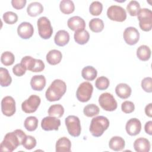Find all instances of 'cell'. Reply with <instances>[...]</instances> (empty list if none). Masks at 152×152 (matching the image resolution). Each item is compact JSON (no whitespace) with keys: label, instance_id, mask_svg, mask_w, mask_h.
Wrapping results in <instances>:
<instances>
[{"label":"cell","instance_id":"6da1fadb","mask_svg":"<svg viewBox=\"0 0 152 152\" xmlns=\"http://www.w3.org/2000/svg\"><path fill=\"white\" fill-rule=\"evenodd\" d=\"M26 136L25 132L21 129H15L7 133L1 143L0 150L1 151H13L18 146L23 145Z\"/></svg>","mask_w":152,"mask_h":152},{"label":"cell","instance_id":"7a4b0ae2","mask_svg":"<svg viewBox=\"0 0 152 152\" xmlns=\"http://www.w3.org/2000/svg\"><path fill=\"white\" fill-rule=\"evenodd\" d=\"M66 90L65 83L59 79L52 81L45 93L46 99L49 102L58 101L61 99Z\"/></svg>","mask_w":152,"mask_h":152},{"label":"cell","instance_id":"3957f363","mask_svg":"<svg viewBox=\"0 0 152 152\" xmlns=\"http://www.w3.org/2000/svg\"><path fill=\"white\" fill-rule=\"evenodd\" d=\"M109 119L103 116H98L91 119L90 125V132L91 135L95 137H99L102 135L109 126Z\"/></svg>","mask_w":152,"mask_h":152},{"label":"cell","instance_id":"277c9868","mask_svg":"<svg viewBox=\"0 0 152 152\" xmlns=\"http://www.w3.org/2000/svg\"><path fill=\"white\" fill-rule=\"evenodd\" d=\"M140 28L144 31H149L152 28V12L148 8H141L137 14Z\"/></svg>","mask_w":152,"mask_h":152},{"label":"cell","instance_id":"5b68a950","mask_svg":"<svg viewBox=\"0 0 152 152\" xmlns=\"http://www.w3.org/2000/svg\"><path fill=\"white\" fill-rule=\"evenodd\" d=\"M65 123L70 135L77 137L80 135L81 127L78 117L74 115H69L65 118Z\"/></svg>","mask_w":152,"mask_h":152},{"label":"cell","instance_id":"8992f818","mask_svg":"<svg viewBox=\"0 0 152 152\" xmlns=\"http://www.w3.org/2000/svg\"><path fill=\"white\" fill-rule=\"evenodd\" d=\"M37 24L39 36L43 39H49L53 33L50 20L46 17H41L37 20Z\"/></svg>","mask_w":152,"mask_h":152},{"label":"cell","instance_id":"52a82bcc","mask_svg":"<svg viewBox=\"0 0 152 152\" xmlns=\"http://www.w3.org/2000/svg\"><path fill=\"white\" fill-rule=\"evenodd\" d=\"M93 91L92 84L87 81L83 82L80 84L77 91L76 97L81 102H87L91 97Z\"/></svg>","mask_w":152,"mask_h":152},{"label":"cell","instance_id":"ba28073f","mask_svg":"<svg viewBox=\"0 0 152 152\" xmlns=\"http://www.w3.org/2000/svg\"><path fill=\"white\" fill-rule=\"evenodd\" d=\"M99 103L101 107L106 111H114L118 107L117 102L113 96L109 93H104L100 95Z\"/></svg>","mask_w":152,"mask_h":152},{"label":"cell","instance_id":"9c48e42d","mask_svg":"<svg viewBox=\"0 0 152 152\" xmlns=\"http://www.w3.org/2000/svg\"><path fill=\"white\" fill-rule=\"evenodd\" d=\"M107 17L112 21L123 22L126 18V12L121 6L113 5L109 7L107 10Z\"/></svg>","mask_w":152,"mask_h":152},{"label":"cell","instance_id":"30bf717a","mask_svg":"<svg viewBox=\"0 0 152 152\" xmlns=\"http://www.w3.org/2000/svg\"><path fill=\"white\" fill-rule=\"evenodd\" d=\"M40 98L37 95H31L21 103V109L26 113H31L36 111L40 104Z\"/></svg>","mask_w":152,"mask_h":152},{"label":"cell","instance_id":"8fae6325","mask_svg":"<svg viewBox=\"0 0 152 152\" xmlns=\"http://www.w3.org/2000/svg\"><path fill=\"white\" fill-rule=\"evenodd\" d=\"M1 110L7 116H12L16 111L15 102L11 96H5L1 101Z\"/></svg>","mask_w":152,"mask_h":152},{"label":"cell","instance_id":"7c38bea8","mask_svg":"<svg viewBox=\"0 0 152 152\" xmlns=\"http://www.w3.org/2000/svg\"><path fill=\"white\" fill-rule=\"evenodd\" d=\"M125 42L129 45H135L140 39V33L138 30L134 27L126 28L123 33Z\"/></svg>","mask_w":152,"mask_h":152},{"label":"cell","instance_id":"4fadbf2b","mask_svg":"<svg viewBox=\"0 0 152 152\" xmlns=\"http://www.w3.org/2000/svg\"><path fill=\"white\" fill-rule=\"evenodd\" d=\"M61 125V121L57 118L49 116L45 117L41 122V127L45 131H58Z\"/></svg>","mask_w":152,"mask_h":152},{"label":"cell","instance_id":"5bb4252c","mask_svg":"<svg viewBox=\"0 0 152 152\" xmlns=\"http://www.w3.org/2000/svg\"><path fill=\"white\" fill-rule=\"evenodd\" d=\"M34 28L28 22H22L17 27V33L23 39H30L33 34Z\"/></svg>","mask_w":152,"mask_h":152},{"label":"cell","instance_id":"9a60e30c","mask_svg":"<svg viewBox=\"0 0 152 152\" xmlns=\"http://www.w3.org/2000/svg\"><path fill=\"white\" fill-rule=\"evenodd\" d=\"M125 129L127 134L131 136L138 135L141 129V124L140 121L137 118L130 119L126 124Z\"/></svg>","mask_w":152,"mask_h":152},{"label":"cell","instance_id":"2e32d148","mask_svg":"<svg viewBox=\"0 0 152 152\" xmlns=\"http://www.w3.org/2000/svg\"><path fill=\"white\" fill-rule=\"evenodd\" d=\"M68 27L74 31L84 30L86 23L84 19L79 16H73L69 18L67 21Z\"/></svg>","mask_w":152,"mask_h":152},{"label":"cell","instance_id":"e0dca14e","mask_svg":"<svg viewBox=\"0 0 152 152\" xmlns=\"http://www.w3.org/2000/svg\"><path fill=\"white\" fill-rule=\"evenodd\" d=\"M30 86L35 91H42L46 86V78L43 75H36L30 80Z\"/></svg>","mask_w":152,"mask_h":152},{"label":"cell","instance_id":"ac0fdd59","mask_svg":"<svg viewBox=\"0 0 152 152\" xmlns=\"http://www.w3.org/2000/svg\"><path fill=\"white\" fill-rule=\"evenodd\" d=\"M150 143L147 138L140 137L134 142V150L137 152H148L150 150Z\"/></svg>","mask_w":152,"mask_h":152},{"label":"cell","instance_id":"d6986e66","mask_svg":"<svg viewBox=\"0 0 152 152\" xmlns=\"http://www.w3.org/2000/svg\"><path fill=\"white\" fill-rule=\"evenodd\" d=\"M131 88L125 83H120L118 84L115 88V93L116 95L122 99L128 98L131 96Z\"/></svg>","mask_w":152,"mask_h":152},{"label":"cell","instance_id":"ffe728a7","mask_svg":"<svg viewBox=\"0 0 152 152\" xmlns=\"http://www.w3.org/2000/svg\"><path fill=\"white\" fill-rule=\"evenodd\" d=\"M56 152H70L71 147V141L64 137L58 139L55 145Z\"/></svg>","mask_w":152,"mask_h":152},{"label":"cell","instance_id":"44dd1931","mask_svg":"<svg viewBox=\"0 0 152 152\" xmlns=\"http://www.w3.org/2000/svg\"><path fill=\"white\" fill-rule=\"evenodd\" d=\"M69 41V34L66 30H59L55 34L54 42L55 44L59 46H64L66 45Z\"/></svg>","mask_w":152,"mask_h":152},{"label":"cell","instance_id":"7402d4cb","mask_svg":"<svg viewBox=\"0 0 152 152\" xmlns=\"http://www.w3.org/2000/svg\"><path fill=\"white\" fill-rule=\"evenodd\" d=\"M62 58V53L61 51L56 49L50 50L46 55V61L52 65L58 64L61 61Z\"/></svg>","mask_w":152,"mask_h":152},{"label":"cell","instance_id":"603a6c76","mask_svg":"<svg viewBox=\"0 0 152 152\" xmlns=\"http://www.w3.org/2000/svg\"><path fill=\"white\" fill-rule=\"evenodd\" d=\"M125 145V140L121 137L115 136L111 138L109 142V147L112 150L119 151L122 150Z\"/></svg>","mask_w":152,"mask_h":152},{"label":"cell","instance_id":"cb8c5ba5","mask_svg":"<svg viewBox=\"0 0 152 152\" xmlns=\"http://www.w3.org/2000/svg\"><path fill=\"white\" fill-rule=\"evenodd\" d=\"M43 11V5L38 2L30 3L27 8V12L31 17H36Z\"/></svg>","mask_w":152,"mask_h":152},{"label":"cell","instance_id":"d4e9b609","mask_svg":"<svg viewBox=\"0 0 152 152\" xmlns=\"http://www.w3.org/2000/svg\"><path fill=\"white\" fill-rule=\"evenodd\" d=\"M74 38L76 43L79 45H84L88 42L90 39V34L86 30L75 31Z\"/></svg>","mask_w":152,"mask_h":152},{"label":"cell","instance_id":"484cf974","mask_svg":"<svg viewBox=\"0 0 152 152\" xmlns=\"http://www.w3.org/2000/svg\"><path fill=\"white\" fill-rule=\"evenodd\" d=\"M97 75V70L92 66H87L83 68L81 71L83 78L87 81L94 80Z\"/></svg>","mask_w":152,"mask_h":152},{"label":"cell","instance_id":"4316f807","mask_svg":"<svg viewBox=\"0 0 152 152\" xmlns=\"http://www.w3.org/2000/svg\"><path fill=\"white\" fill-rule=\"evenodd\" d=\"M137 56L142 61H148L151 56V49L147 45H141L137 50Z\"/></svg>","mask_w":152,"mask_h":152},{"label":"cell","instance_id":"83f0119b","mask_svg":"<svg viewBox=\"0 0 152 152\" xmlns=\"http://www.w3.org/2000/svg\"><path fill=\"white\" fill-rule=\"evenodd\" d=\"M59 8L62 13L69 14L74 11L75 5L74 2L71 0H62L60 2Z\"/></svg>","mask_w":152,"mask_h":152},{"label":"cell","instance_id":"f1b7e54d","mask_svg":"<svg viewBox=\"0 0 152 152\" xmlns=\"http://www.w3.org/2000/svg\"><path fill=\"white\" fill-rule=\"evenodd\" d=\"M12 78L8 69L5 68H0V84L2 87H8L11 84Z\"/></svg>","mask_w":152,"mask_h":152},{"label":"cell","instance_id":"f546056e","mask_svg":"<svg viewBox=\"0 0 152 152\" xmlns=\"http://www.w3.org/2000/svg\"><path fill=\"white\" fill-rule=\"evenodd\" d=\"M48 112L49 116L59 118L63 116L64 113V109L61 104H55L49 107Z\"/></svg>","mask_w":152,"mask_h":152},{"label":"cell","instance_id":"4dcf8cb0","mask_svg":"<svg viewBox=\"0 0 152 152\" xmlns=\"http://www.w3.org/2000/svg\"><path fill=\"white\" fill-rule=\"evenodd\" d=\"M89 27L92 31L99 33L103 30L104 23L102 20L99 18H93L89 22Z\"/></svg>","mask_w":152,"mask_h":152},{"label":"cell","instance_id":"1f68e13d","mask_svg":"<svg viewBox=\"0 0 152 152\" xmlns=\"http://www.w3.org/2000/svg\"><path fill=\"white\" fill-rule=\"evenodd\" d=\"M24 128L28 131L36 130L38 126V119L36 117L30 116L27 117L24 122Z\"/></svg>","mask_w":152,"mask_h":152},{"label":"cell","instance_id":"d6a6232c","mask_svg":"<svg viewBox=\"0 0 152 152\" xmlns=\"http://www.w3.org/2000/svg\"><path fill=\"white\" fill-rule=\"evenodd\" d=\"M100 109L99 107L94 104H89L86 105L83 109V113L87 117H93L99 113Z\"/></svg>","mask_w":152,"mask_h":152},{"label":"cell","instance_id":"836d02e7","mask_svg":"<svg viewBox=\"0 0 152 152\" xmlns=\"http://www.w3.org/2000/svg\"><path fill=\"white\" fill-rule=\"evenodd\" d=\"M15 57L14 54L9 51L3 52L1 56V61L2 64L5 66H10L14 64Z\"/></svg>","mask_w":152,"mask_h":152},{"label":"cell","instance_id":"e575fe53","mask_svg":"<svg viewBox=\"0 0 152 152\" xmlns=\"http://www.w3.org/2000/svg\"><path fill=\"white\" fill-rule=\"evenodd\" d=\"M140 10V5L137 1H131L126 6V10L131 16H136Z\"/></svg>","mask_w":152,"mask_h":152},{"label":"cell","instance_id":"d590c367","mask_svg":"<svg viewBox=\"0 0 152 152\" xmlns=\"http://www.w3.org/2000/svg\"><path fill=\"white\" fill-rule=\"evenodd\" d=\"M103 10V5L99 1H93L91 2L89 7L90 13L92 15H99Z\"/></svg>","mask_w":152,"mask_h":152},{"label":"cell","instance_id":"8d00e7d4","mask_svg":"<svg viewBox=\"0 0 152 152\" xmlns=\"http://www.w3.org/2000/svg\"><path fill=\"white\" fill-rule=\"evenodd\" d=\"M110 81L109 79L104 77L101 76L97 78L95 82L96 87L100 90H106L109 86Z\"/></svg>","mask_w":152,"mask_h":152},{"label":"cell","instance_id":"74e56055","mask_svg":"<svg viewBox=\"0 0 152 152\" xmlns=\"http://www.w3.org/2000/svg\"><path fill=\"white\" fill-rule=\"evenodd\" d=\"M3 20L7 24H13L18 21V15L12 11H7L3 14Z\"/></svg>","mask_w":152,"mask_h":152},{"label":"cell","instance_id":"f35d334b","mask_svg":"<svg viewBox=\"0 0 152 152\" xmlns=\"http://www.w3.org/2000/svg\"><path fill=\"white\" fill-rule=\"evenodd\" d=\"M36 61V59L33 58L30 56H26L23 57L21 60V64L24 66L26 70L31 71L32 70L34 63Z\"/></svg>","mask_w":152,"mask_h":152},{"label":"cell","instance_id":"ab89813d","mask_svg":"<svg viewBox=\"0 0 152 152\" xmlns=\"http://www.w3.org/2000/svg\"><path fill=\"white\" fill-rule=\"evenodd\" d=\"M36 140L31 135H27L23 143V146L27 150H31L36 145Z\"/></svg>","mask_w":152,"mask_h":152},{"label":"cell","instance_id":"60d3db41","mask_svg":"<svg viewBox=\"0 0 152 152\" xmlns=\"http://www.w3.org/2000/svg\"><path fill=\"white\" fill-rule=\"evenodd\" d=\"M142 88L147 93H151L152 91V78L150 77L144 78L141 81Z\"/></svg>","mask_w":152,"mask_h":152},{"label":"cell","instance_id":"b9f144b4","mask_svg":"<svg viewBox=\"0 0 152 152\" xmlns=\"http://www.w3.org/2000/svg\"><path fill=\"white\" fill-rule=\"evenodd\" d=\"M122 111L125 113H131L135 109V106L133 102L131 101H125L121 104Z\"/></svg>","mask_w":152,"mask_h":152},{"label":"cell","instance_id":"7bdbcfd3","mask_svg":"<svg viewBox=\"0 0 152 152\" xmlns=\"http://www.w3.org/2000/svg\"><path fill=\"white\" fill-rule=\"evenodd\" d=\"M26 69L21 64H17L12 68V72L14 75L18 77H21L26 73Z\"/></svg>","mask_w":152,"mask_h":152},{"label":"cell","instance_id":"ee69618b","mask_svg":"<svg viewBox=\"0 0 152 152\" xmlns=\"http://www.w3.org/2000/svg\"><path fill=\"white\" fill-rule=\"evenodd\" d=\"M45 64L41 60L39 59H36V61L34 65V66L31 70V72H41L45 69Z\"/></svg>","mask_w":152,"mask_h":152},{"label":"cell","instance_id":"f6af8a7d","mask_svg":"<svg viewBox=\"0 0 152 152\" xmlns=\"http://www.w3.org/2000/svg\"><path fill=\"white\" fill-rule=\"evenodd\" d=\"M26 2V0H12L11 4L15 9L21 10L25 7Z\"/></svg>","mask_w":152,"mask_h":152},{"label":"cell","instance_id":"bcb514c9","mask_svg":"<svg viewBox=\"0 0 152 152\" xmlns=\"http://www.w3.org/2000/svg\"><path fill=\"white\" fill-rule=\"evenodd\" d=\"M144 129L147 134L150 135H152V121H150L145 123L144 126Z\"/></svg>","mask_w":152,"mask_h":152},{"label":"cell","instance_id":"7dc6e473","mask_svg":"<svg viewBox=\"0 0 152 152\" xmlns=\"http://www.w3.org/2000/svg\"><path fill=\"white\" fill-rule=\"evenodd\" d=\"M145 113L150 118L152 117V103H150L145 107Z\"/></svg>","mask_w":152,"mask_h":152}]
</instances>
